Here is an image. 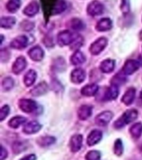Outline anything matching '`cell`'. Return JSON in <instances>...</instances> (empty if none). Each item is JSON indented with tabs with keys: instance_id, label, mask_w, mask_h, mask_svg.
I'll return each mask as SVG.
<instances>
[{
	"instance_id": "obj_27",
	"label": "cell",
	"mask_w": 142,
	"mask_h": 160,
	"mask_svg": "<svg viewBox=\"0 0 142 160\" xmlns=\"http://www.w3.org/2000/svg\"><path fill=\"white\" fill-rule=\"evenodd\" d=\"M26 122H27V118L25 117H22V116H15V117L12 118L8 121L7 124H8V126L10 128H17L21 125L24 124Z\"/></svg>"
},
{
	"instance_id": "obj_39",
	"label": "cell",
	"mask_w": 142,
	"mask_h": 160,
	"mask_svg": "<svg viewBox=\"0 0 142 160\" xmlns=\"http://www.w3.org/2000/svg\"><path fill=\"white\" fill-rule=\"evenodd\" d=\"M9 106L8 105H3L1 108V110H0V121H3L7 117V115L9 114Z\"/></svg>"
},
{
	"instance_id": "obj_15",
	"label": "cell",
	"mask_w": 142,
	"mask_h": 160,
	"mask_svg": "<svg viewBox=\"0 0 142 160\" xmlns=\"http://www.w3.org/2000/svg\"><path fill=\"white\" fill-rule=\"evenodd\" d=\"M27 54L32 60L35 62H39L44 57V51L39 46H35L28 50Z\"/></svg>"
},
{
	"instance_id": "obj_11",
	"label": "cell",
	"mask_w": 142,
	"mask_h": 160,
	"mask_svg": "<svg viewBox=\"0 0 142 160\" xmlns=\"http://www.w3.org/2000/svg\"><path fill=\"white\" fill-rule=\"evenodd\" d=\"M48 85L46 82H41L37 83L35 87H33L30 90V93L33 97H39L42 95H44L48 91Z\"/></svg>"
},
{
	"instance_id": "obj_4",
	"label": "cell",
	"mask_w": 142,
	"mask_h": 160,
	"mask_svg": "<svg viewBox=\"0 0 142 160\" xmlns=\"http://www.w3.org/2000/svg\"><path fill=\"white\" fill-rule=\"evenodd\" d=\"M18 108L22 110V112L30 113L34 112L37 109V102L34 100L28 99V98H22L17 102Z\"/></svg>"
},
{
	"instance_id": "obj_19",
	"label": "cell",
	"mask_w": 142,
	"mask_h": 160,
	"mask_svg": "<svg viewBox=\"0 0 142 160\" xmlns=\"http://www.w3.org/2000/svg\"><path fill=\"white\" fill-rule=\"evenodd\" d=\"M99 91V87L96 83H89V84L85 85L81 89V93L86 97H92L97 94V92Z\"/></svg>"
},
{
	"instance_id": "obj_30",
	"label": "cell",
	"mask_w": 142,
	"mask_h": 160,
	"mask_svg": "<svg viewBox=\"0 0 142 160\" xmlns=\"http://www.w3.org/2000/svg\"><path fill=\"white\" fill-rule=\"evenodd\" d=\"M68 26L74 31H81L84 28L85 24L82 20L75 18L70 20L69 22H68Z\"/></svg>"
},
{
	"instance_id": "obj_45",
	"label": "cell",
	"mask_w": 142,
	"mask_h": 160,
	"mask_svg": "<svg viewBox=\"0 0 142 160\" xmlns=\"http://www.w3.org/2000/svg\"><path fill=\"white\" fill-rule=\"evenodd\" d=\"M2 41H3V36H2V35H1V42H0V43H1V44L2 43Z\"/></svg>"
},
{
	"instance_id": "obj_44",
	"label": "cell",
	"mask_w": 142,
	"mask_h": 160,
	"mask_svg": "<svg viewBox=\"0 0 142 160\" xmlns=\"http://www.w3.org/2000/svg\"><path fill=\"white\" fill-rule=\"evenodd\" d=\"M139 37H140V39L142 41V30L140 32V34H139Z\"/></svg>"
},
{
	"instance_id": "obj_1",
	"label": "cell",
	"mask_w": 142,
	"mask_h": 160,
	"mask_svg": "<svg viewBox=\"0 0 142 160\" xmlns=\"http://www.w3.org/2000/svg\"><path fill=\"white\" fill-rule=\"evenodd\" d=\"M79 37L80 35L77 33H74L69 30H63L57 35V40L60 45L66 46V45H72Z\"/></svg>"
},
{
	"instance_id": "obj_33",
	"label": "cell",
	"mask_w": 142,
	"mask_h": 160,
	"mask_svg": "<svg viewBox=\"0 0 142 160\" xmlns=\"http://www.w3.org/2000/svg\"><path fill=\"white\" fill-rule=\"evenodd\" d=\"M27 148V143L23 141H16L12 144V151L15 152V154H18L19 152H23Z\"/></svg>"
},
{
	"instance_id": "obj_37",
	"label": "cell",
	"mask_w": 142,
	"mask_h": 160,
	"mask_svg": "<svg viewBox=\"0 0 142 160\" xmlns=\"http://www.w3.org/2000/svg\"><path fill=\"white\" fill-rule=\"evenodd\" d=\"M86 160H100L101 159V152L97 150H91L85 156Z\"/></svg>"
},
{
	"instance_id": "obj_10",
	"label": "cell",
	"mask_w": 142,
	"mask_h": 160,
	"mask_svg": "<svg viewBox=\"0 0 142 160\" xmlns=\"http://www.w3.org/2000/svg\"><path fill=\"white\" fill-rule=\"evenodd\" d=\"M86 78V72L82 68H78L72 70L71 73V81L75 84H80L82 82H84Z\"/></svg>"
},
{
	"instance_id": "obj_36",
	"label": "cell",
	"mask_w": 142,
	"mask_h": 160,
	"mask_svg": "<svg viewBox=\"0 0 142 160\" xmlns=\"http://www.w3.org/2000/svg\"><path fill=\"white\" fill-rule=\"evenodd\" d=\"M120 8L123 14L125 15L129 13L130 10V0H121Z\"/></svg>"
},
{
	"instance_id": "obj_18",
	"label": "cell",
	"mask_w": 142,
	"mask_h": 160,
	"mask_svg": "<svg viewBox=\"0 0 142 160\" xmlns=\"http://www.w3.org/2000/svg\"><path fill=\"white\" fill-rule=\"evenodd\" d=\"M137 117H138L137 110L135 109V108H130V109L126 110L123 113V115L121 117V119L122 120V122H124V124L125 125L134 122L135 120L137 118Z\"/></svg>"
},
{
	"instance_id": "obj_17",
	"label": "cell",
	"mask_w": 142,
	"mask_h": 160,
	"mask_svg": "<svg viewBox=\"0 0 142 160\" xmlns=\"http://www.w3.org/2000/svg\"><path fill=\"white\" fill-rule=\"evenodd\" d=\"M112 21L109 18H103L97 22L96 25V29L98 32H107L112 28Z\"/></svg>"
},
{
	"instance_id": "obj_22",
	"label": "cell",
	"mask_w": 142,
	"mask_h": 160,
	"mask_svg": "<svg viewBox=\"0 0 142 160\" xmlns=\"http://www.w3.org/2000/svg\"><path fill=\"white\" fill-rule=\"evenodd\" d=\"M135 98V89L134 88H130L122 96L121 101L125 105H130L134 102Z\"/></svg>"
},
{
	"instance_id": "obj_23",
	"label": "cell",
	"mask_w": 142,
	"mask_h": 160,
	"mask_svg": "<svg viewBox=\"0 0 142 160\" xmlns=\"http://www.w3.org/2000/svg\"><path fill=\"white\" fill-rule=\"evenodd\" d=\"M119 94V88L118 86L111 84V86L107 88L104 92V99L105 100H115L118 97Z\"/></svg>"
},
{
	"instance_id": "obj_42",
	"label": "cell",
	"mask_w": 142,
	"mask_h": 160,
	"mask_svg": "<svg viewBox=\"0 0 142 160\" xmlns=\"http://www.w3.org/2000/svg\"><path fill=\"white\" fill-rule=\"evenodd\" d=\"M7 158V151L5 149V148L3 146H2L1 148V158L0 160H4L5 158Z\"/></svg>"
},
{
	"instance_id": "obj_35",
	"label": "cell",
	"mask_w": 142,
	"mask_h": 160,
	"mask_svg": "<svg viewBox=\"0 0 142 160\" xmlns=\"http://www.w3.org/2000/svg\"><path fill=\"white\" fill-rule=\"evenodd\" d=\"M14 87V81L11 77L4 78L2 81V88L3 91H9Z\"/></svg>"
},
{
	"instance_id": "obj_8",
	"label": "cell",
	"mask_w": 142,
	"mask_h": 160,
	"mask_svg": "<svg viewBox=\"0 0 142 160\" xmlns=\"http://www.w3.org/2000/svg\"><path fill=\"white\" fill-rule=\"evenodd\" d=\"M28 39L25 35H19L14 38L10 42V47L17 50H22L27 47Z\"/></svg>"
},
{
	"instance_id": "obj_6",
	"label": "cell",
	"mask_w": 142,
	"mask_h": 160,
	"mask_svg": "<svg viewBox=\"0 0 142 160\" xmlns=\"http://www.w3.org/2000/svg\"><path fill=\"white\" fill-rule=\"evenodd\" d=\"M140 62L139 61L134 59H129L124 63L121 72L126 76L127 75H131L135 72H136L137 70L140 68Z\"/></svg>"
},
{
	"instance_id": "obj_25",
	"label": "cell",
	"mask_w": 142,
	"mask_h": 160,
	"mask_svg": "<svg viewBox=\"0 0 142 160\" xmlns=\"http://www.w3.org/2000/svg\"><path fill=\"white\" fill-rule=\"evenodd\" d=\"M71 63L75 66H78V65L82 64L83 62L86 61V57L83 54V52H81L80 50H77L71 56Z\"/></svg>"
},
{
	"instance_id": "obj_38",
	"label": "cell",
	"mask_w": 142,
	"mask_h": 160,
	"mask_svg": "<svg viewBox=\"0 0 142 160\" xmlns=\"http://www.w3.org/2000/svg\"><path fill=\"white\" fill-rule=\"evenodd\" d=\"M20 28L21 29L26 32H29L31 30L34 28V22L29 20H23L21 23H20Z\"/></svg>"
},
{
	"instance_id": "obj_14",
	"label": "cell",
	"mask_w": 142,
	"mask_h": 160,
	"mask_svg": "<svg viewBox=\"0 0 142 160\" xmlns=\"http://www.w3.org/2000/svg\"><path fill=\"white\" fill-rule=\"evenodd\" d=\"M102 138V132L99 129L92 130L87 136V143L88 146H94L97 144Z\"/></svg>"
},
{
	"instance_id": "obj_32",
	"label": "cell",
	"mask_w": 142,
	"mask_h": 160,
	"mask_svg": "<svg viewBox=\"0 0 142 160\" xmlns=\"http://www.w3.org/2000/svg\"><path fill=\"white\" fill-rule=\"evenodd\" d=\"M125 82H126V75L124 74L122 72H117L111 79V84L116 86H120Z\"/></svg>"
},
{
	"instance_id": "obj_16",
	"label": "cell",
	"mask_w": 142,
	"mask_h": 160,
	"mask_svg": "<svg viewBox=\"0 0 142 160\" xmlns=\"http://www.w3.org/2000/svg\"><path fill=\"white\" fill-rule=\"evenodd\" d=\"M92 113V107L91 105L83 104L77 109V117L80 120L85 121L88 119Z\"/></svg>"
},
{
	"instance_id": "obj_9",
	"label": "cell",
	"mask_w": 142,
	"mask_h": 160,
	"mask_svg": "<svg viewBox=\"0 0 142 160\" xmlns=\"http://www.w3.org/2000/svg\"><path fill=\"white\" fill-rule=\"evenodd\" d=\"M82 142H83V137L82 134H74L73 136H72L69 142L71 151L72 152H78L82 148Z\"/></svg>"
},
{
	"instance_id": "obj_41",
	"label": "cell",
	"mask_w": 142,
	"mask_h": 160,
	"mask_svg": "<svg viewBox=\"0 0 142 160\" xmlns=\"http://www.w3.org/2000/svg\"><path fill=\"white\" fill-rule=\"evenodd\" d=\"M125 126L124 122H122V120L121 119V118H118V119L114 122V127L115 128H116V129H119V128H121Z\"/></svg>"
},
{
	"instance_id": "obj_46",
	"label": "cell",
	"mask_w": 142,
	"mask_h": 160,
	"mask_svg": "<svg viewBox=\"0 0 142 160\" xmlns=\"http://www.w3.org/2000/svg\"><path fill=\"white\" fill-rule=\"evenodd\" d=\"M140 98L142 99V90H141V92H140Z\"/></svg>"
},
{
	"instance_id": "obj_28",
	"label": "cell",
	"mask_w": 142,
	"mask_h": 160,
	"mask_svg": "<svg viewBox=\"0 0 142 160\" xmlns=\"http://www.w3.org/2000/svg\"><path fill=\"white\" fill-rule=\"evenodd\" d=\"M55 142H56V138L52 137V136H49V135L40 137L37 141V144L40 145L42 148L51 146L53 143H55Z\"/></svg>"
},
{
	"instance_id": "obj_43",
	"label": "cell",
	"mask_w": 142,
	"mask_h": 160,
	"mask_svg": "<svg viewBox=\"0 0 142 160\" xmlns=\"http://www.w3.org/2000/svg\"><path fill=\"white\" fill-rule=\"evenodd\" d=\"M20 160H37V156L35 154H29L26 157L22 158Z\"/></svg>"
},
{
	"instance_id": "obj_26",
	"label": "cell",
	"mask_w": 142,
	"mask_h": 160,
	"mask_svg": "<svg viewBox=\"0 0 142 160\" xmlns=\"http://www.w3.org/2000/svg\"><path fill=\"white\" fill-rule=\"evenodd\" d=\"M15 23H16V18L12 16H4L1 18V20H0V26L5 29L12 28Z\"/></svg>"
},
{
	"instance_id": "obj_3",
	"label": "cell",
	"mask_w": 142,
	"mask_h": 160,
	"mask_svg": "<svg viewBox=\"0 0 142 160\" xmlns=\"http://www.w3.org/2000/svg\"><path fill=\"white\" fill-rule=\"evenodd\" d=\"M87 13L90 16L96 17L98 15H101L104 12V5L102 2L97 1V0H93L87 5Z\"/></svg>"
},
{
	"instance_id": "obj_31",
	"label": "cell",
	"mask_w": 142,
	"mask_h": 160,
	"mask_svg": "<svg viewBox=\"0 0 142 160\" xmlns=\"http://www.w3.org/2000/svg\"><path fill=\"white\" fill-rule=\"evenodd\" d=\"M21 4V0H8L6 4V8L9 12H15L19 9Z\"/></svg>"
},
{
	"instance_id": "obj_12",
	"label": "cell",
	"mask_w": 142,
	"mask_h": 160,
	"mask_svg": "<svg viewBox=\"0 0 142 160\" xmlns=\"http://www.w3.org/2000/svg\"><path fill=\"white\" fill-rule=\"evenodd\" d=\"M27 67V61L23 56H20L15 60L12 67V71L14 74H19Z\"/></svg>"
},
{
	"instance_id": "obj_20",
	"label": "cell",
	"mask_w": 142,
	"mask_h": 160,
	"mask_svg": "<svg viewBox=\"0 0 142 160\" xmlns=\"http://www.w3.org/2000/svg\"><path fill=\"white\" fill-rule=\"evenodd\" d=\"M39 11V4L36 1H32L24 8L23 13L27 17H33Z\"/></svg>"
},
{
	"instance_id": "obj_34",
	"label": "cell",
	"mask_w": 142,
	"mask_h": 160,
	"mask_svg": "<svg viewBox=\"0 0 142 160\" xmlns=\"http://www.w3.org/2000/svg\"><path fill=\"white\" fill-rule=\"evenodd\" d=\"M113 151L114 153L116 156H121L123 152H124V146L121 138H117L114 142V147H113Z\"/></svg>"
},
{
	"instance_id": "obj_29",
	"label": "cell",
	"mask_w": 142,
	"mask_h": 160,
	"mask_svg": "<svg viewBox=\"0 0 142 160\" xmlns=\"http://www.w3.org/2000/svg\"><path fill=\"white\" fill-rule=\"evenodd\" d=\"M129 132L131 135V137L135 139L139 138L142 134V123L141 122H135L130 128Z\"/></svg>"
},
{
	"instance_id": "obj_13",
	"label": "cell",
	"mask_w": 142,
	"mask_h": 160,
	"mask_svg": "<svg viewBox=\"0 0 142 160\" xmlns=\"http://www.w3.org/2000/svg\"><path fill=\"white\" fill-rule=\"evenodd\" d=\"M42 128V125L37 121H30L24 125L22 128V132L26 134H34L36 132H39Z\"/></svg>"
},
{
	"instance_id": "obj_7",
	"label": "cell",
	"mask_w": 142,
	"mask_h": 160,
	"mask_svg": "<svg viewBox=\"0 0 142 160\" xmlns=\"http://www.w3.org/2000/svg\"><path fill=\"white\" fill-rule=\"evenodd\" d=\"M113 118V113L111 111H104L97 115L95 118L96 124L100 127H105L111 121Z\"/></svg>"
},
{
	"instance_id": "obj_24",
	"label": "cell",
	"mask_w": 142,
	"mask_h": 160,
	"mask_svg": "<svg viewBox=\"0 0 142 160\" xmlns=\"http://www.w3.org/2000/svg\"><path fill=\"white\" fill-rule=\"evenodd\" d=\"M36 79H37V72L33 69H30L24 75L23 82L26 87H30V86L33 85Z\"/></svg>"
},
{
	"instance_id": "obj_47",
	"label": "cell",
	"mask_w": 142,
	"mask_h": 160,
	"mask_svg": "<svg viewBox=\"0 0 142 160\" xmlns=\"http://www.w3.org/2000/svg\"><path fill=\"white\" fill-rule=\"evenodd\" d=\"M140 151H141V152H142V145H141V146H140Z\"/></svg>"
},
{
	"instance_id": "obj_21",
	"label": "cell",
	"mask_w": 142,
	"mask_h": 160,
	"mask_svg": "<svg viewBox=\"0 0 142 160\" xmlns=\"http://www.w3.org/2000/svg\"><path fill=\"white\" fill-rule=\"evenodd\" d=\"M116 66V62L115 60L111 59V58H107V59L103 60L101 64H100V70L104 73H109L111 72L115 68Z\"/></svg>"
},
{
	"instance_id": "obj_2",
	"label": "cell",
	"mask_w": 142,
	"mask_h": 160,
	"mask_svg": "<svg viewBox=\"0 0 142 160\" xmlns=\"http://www.w3.org/2000/svg\"><path fill=\"white\" fill-rule=\"evenodd\" d=\"M108 41L105 37H101L97 38L95 42H93L90 46L89 51L92 55H98L106 48L107 46Z\"/></svg>"
},
{
	"instance_id": "obj_5",
	"label": "cell",
	"mask_w": 142,
	"mask_h": 160,
	"mask_svg": "<svg viewBox=\"0 0 142 160\" xmlns=\"http://www.w3.org/2000/svg\"><path fill=\"white\" fill-rule=\"evenodd\" d=\"M67 3L65 0H53L50 4L51 15H58L67 9Z\"/></svg>"
},
{
	"instance_id": "obj_40",
	"label": "cell",
	"mask_w": 142,
	"mask_h": 160,
	"mask_svg": "<svg viewBox=\"0 0 142 160\" xmlns=\"http://www.w3.org/2000/svg\"><path fill=\"white\" fill-rule=\"evenodd\" d=\"M10 58V52L6 48H2L0 51V59L1 62H7Z\"/></svg>"
}]
</instances>
